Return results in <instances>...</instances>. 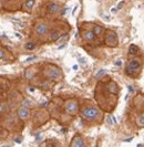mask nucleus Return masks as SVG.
<instances>
[{"label": "nucleus", "mask_w": 144, "mask_h": 147, "mask_svg": "<svg viewBox=\"0 0 144 147\" xmlns=\"http://www.w3.org/2000/svg\"><path fill=\"white\" fill-rule=\"evenodd\" d=\"M70 147H86L84 146V142L82 140V137L80 135H75L73 137L71 142V146Z\"/></svg>", "instance_id": "obj_12"}, {"label": "nucleus", "mask_w": 144, "mask_h": 147, "mask_svg": "<svg viewBox=\"0 0 144 147\" xmlns=\"http://www.w3.org/2000/svg\"><path fill=\"white\" fill-rule=\"evenodd\" d=\"M50 31V26L48 24V22L46 21H39L35 24V28H33V32L38 37L42 38L44 36H47Z\"/></svg>", "instance_id": "obj_6"}, {"label": "nucleus", "mask_w": 144, "mask_h": 147, "mask_svg": "<svg viewBox=\"0 0 144 147\" xmlns=\"http://www.w3.org/2000/svg\"><path fill=\"white\" fill-rule=\"evenodd\" d=\"M2 8V3H1V1H0V9Z\"/></svg>", "instance_id": "obj_19"}, {"label": "nucleus", "mask_w": 144, "mask_h": 147, "mask_svg": "<svg viewBox=\"0 0 144 147\" xmlns=\"http://www.w3.org/2000/svg\"><path fill=\"white\" fill-rule=\"evenodd\" d=\"M8 55V51L6 48H3V47H0V60L2 59H6Z\"/></svg>", "instance_id": "obj_16"}, {"label": "nucleus", "mask_w": 144, "mask_h": 147, "mask_svg": "<svg viewBox=\"0 0 144 147\" xmlns=\"http://www.w3.org/2000/svg\"><path fill=\"white\" fill-rule=\"evenodd\" d=\"M104 73H105V71H103V70H102V71H100L99 73L96 74V78L99 79V78H100V75H103V74H104Z\"/></svg>", "instance_id": "obj_17"}, {"label": "nucleus", "mask_w": 144, "mask_h": 147, "mask_svg": "<svg viewBox=\"0 0 144 147\" xmlns=\"http://www.w3.org/2000/svg\"><path fill=\"white\" fill-rule=\"evenodd\" d=\"M144 65V59L141 57V50L135 44L129 47V59L125 65V74L132 79H139L141 76Z\"/></svg>", "instance_id": "obj_1"}, {"label": "nucleus", "mask_w": 144, "mask_h": 147, "mask_svg": "<svg viewBox=\"0 0 144 147\" xmlns=\"http://www.w3.org/2000/svg\"><path fill=\"white\" fill-rule=\"evenodd\" d=\"M65 112L69 115H75L79 112V102L75 98H70L65 103Z\"/></svg>", "instance_id": "obj_7"}, {"label": "nucleus", "mask_w": 144, "mask_h": 147, "mask_svg": "<svg viewBox=\"0 0 144 147\" xmlns=\"http://www.w3.org/2000/svg\"><path fill=\"white\" fill-rule=\"evenodd\" d=\"M104 43L109 48H116L119 45V38L113 30H105L104 32Z\"/></svg>", "instance_id": "obj_3"}, {"label": "nucleus", "mask_w": 144, "mask_h": 147, "mask_svg": "<svg viewBox=\"0 0 144 147\" xmlns=\"http://www.w3.org/2000/svg\"><path fill=\"white\" fill-rule=\"evenodd\" d=\"M43 74L47 78V80L51 82H60L63 79V72L59 66L54 65V64H47L44 70H43Z\"/></svg>", "instance_id": "obj_2"}, {"label": "nucleus", "mask_w": 144, "mask_h": 147, "mask_svg": "<svg viewBox=\"0 0 144 147\" xmlns=\"http://www.w3.org/2000/svg\"><path fill=\"white\" fill-rule=\"evenodd\" d=\"M37 47V43L35 41H29L27 43L24 44V49L26 50H29V51H31V50H35Z\"/></svg>", "instance_id": "obj_15"}, {"label": "nucleus", "mask_w": 144, "mask_h": 147, "mask_svg": "<svg viewBox=\"0 0 144 147\" xmlns=\"http://www.w3.org/2000/svg\"><path fill=\"white\" fill-rule=\"evenodd\" d=\"M91 27H92V31H93V33L95 34L96 38H100L101 36H104L105 29L102 26H100V24H91Z\"/></svg>", "instance_id": "obj_11"}, {"label": "nucleus", "mask_w": 144, "mask_h": 147, "mask_svg": "<svg viewBox=\"0 0 144 147\" xmlns=\"http://www.w3.org/2000/svg\"><path fill=\"white\" fill-rule=\"evenodd\" d=\"M17 113H18V117L20 119H27L29 117V115H30V110H29V107L21 106V107L18 109Z\"/></svg>", "instance_id": "obj_10"}, {"label": "nucleus", "mask_w": 144, "mask_h": 147, "mask_svg": "<svg viewBox=\"0 0 144 147\" xmlns=\"http://www.w3.org/2000/svg\"><path fill=\"white\" fill-rule=\"evenodd\" d=\"M35 2H36V0H27V1L24 2V5L22 6V10H23L24 12H27V13H30V12L32 11L33 6H35Z\"/></svg>", "instance_id": "obj_13"}, {"label": "nucleus", "mask_w": 144, "mask_h": 147, "mask_svg": "<svg viewBox=\"0 0 144 147\" xmlns=\"http://www.w3.org/2000/svg\"><path fill=\"white\" fill-rule=\"evenodd\" d=\"M80 36L82 38V40L88 43H93L94 41L98 39L93 33L92 29L88 28V24H83V27L80 29Z\"/></svg>", "instance_id": "obj_4"}, {"label": "nucleus", "mask_w": 144, "mask_h": 147, "mask_svg": "<svg viewBox=\"0 0 144 147\" xmlns=\"http://www.w3.org/2000/svg\"><path fill=\"white\" fill-rule=\"evenodd\" d=\"M99 115H100V111L94 106H86L81 111V116L86 119H90V121L96 119L99 117Z\"/></svg>", "instance_id": "obj_5"}, {"label": "nucleus", "mask_w": 144, "mask_h": 147, "mask_svg": "<svg viewBox=\"0 0 144 147\" xmlns=\"http://www.w3.org/2000/svg\"><path fill=\"white\" fill-rule=\"evenodd\" d=\"M61 10V5L58 3L56 1H49L47 3V15L48 16H54Z\"/></svg>", "instance_id": "obj_9"}, {"label": "nucleus", "mask_w": 144, "mask_h": 147, "mask_svg": "<svg viewBox=\"0 0 144 147\" xmlns=\"http://www.w3.org/2000/svg\"><path fill=\"white\" fill-rule=\"evenodd\" d=\"M1 114H2V107L0 106V115H1Z\"/></svg>", "instance_id": "obj_18"}, {"label": "nucleus", "mask_w": 144, "mask_h": 147, "mask_svg": "<svg viewBox=\"0 0 144 147\" xmlns=\"http://www.w3.org/2000/svg\"><path fill=\"white\" fill-rule=\"evenodd\" d=\"M2 3V8H7L10 10H18L22 9V6L27 0H0Z\"/></svg>", "instance_id": "obj_8"}, {"label": "nucleus", "mask_w": 144, "mask_h": 147, "mask_svg": "<svg viewBox=\"0 0 144 147\" xmlns=\"http://www.w3.org/2000/svg\"><path fill=\"white\" fill-rule=\"evenodd\" d=\"M137 127H140V128H144V113H142L141 115H139L137 118Z\"/></svg>", "instance_id": "obj_14"}]
</instances>
